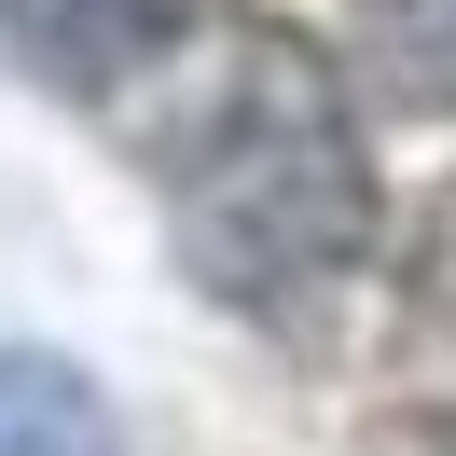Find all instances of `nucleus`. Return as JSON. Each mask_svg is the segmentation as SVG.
<instances>
[{
	"label": "nucleus",
	"instance_id": "nucleus-1",
	"mask_svg": "<svg viewBox=\"0 0 456 456\" xmlns=\"http://www.w3.org/2000/svg\"><path fill=\"white\" fill-rule=\"evenodd\" d=\"M167 222H180V263H194L222 305L249 318H290L373 249V152H360V111L346 84L305 56V42L249 28L222 56V97L194 111L167 167Z\"/></svg>",
	"mask_w": 456,
	"mask_h": 456
},
{
	"label": "nucleus",
	"instance_id": "nucleus-2",
	"mask_svg": "<svg viewBox=\"0 0 456 456\" xmlns=\"http://www.w3.org/2000/svg\"><path fill=\"white\" fill-rule=\"evenodd\" d=\"M0 28H14V56H28L42 84L97 97V84H139V69L194 28V0H0Z\"/></svg>",
	"mask_w": 456,
	"mask_h": 456
},
{
	"label": "nucleus",
	"instance_id": "nucleus-3",
	"mask_svg": "<svg viewBox=\"0 0 456 456\" xmlns=\"http://www.w3.org/2000/svg\"><path fill=\"white\" fill-rule=\"evenodd\" d=\"M0 456H111V415L69 360L42 346H0Z\"/></svg>",
	"mask_w": 456,
	"mask_h": 456
}]
</instances>
